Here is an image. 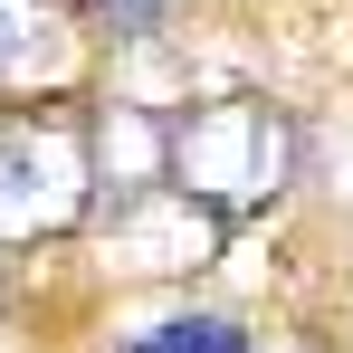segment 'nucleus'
Instances as JSON below:
<instances>
[{
	"label": "nucleus",
	"instance_id": "7ed1b4c3",
	"mask_svg": "<svg viewBox=\"0 0 353 353\" xmlns=\"http://www.w3.org/2000/svg\"><path fill=\"white\" fill-rule=\"evenodd\" d=\"M220 210L191 201L181 181H134V191H105V258L134 268V277H201L220 258Z\"/></svg>",
	"mask_w": 353,
	"mask_h": 353
},
{
	"label": "nucleus",
	"instance_id": "0eeeda50",
	"mask_svg": "<svg viewBox=\"0 0 353 353\" xmlns=\"http://www.w3.org/2000/svg\"><path fill=\"white\" fill-rule=\"evenodd\" d=\"M105 10H115V29H153V19H163L172 0H105Z\"/></svg>",
	"mask_w": 353,
	"mask_h": 353
},
{
	"label": "nucleus",
	"instance_id": "f257e3e1",
	"mask_svg": "<svg viewBox=\"0 0 353 353\" xmlns=\"http://www.w3.org/2000/svg\"><path fill=\"white\" fill-rule=\"evenodd\" d=\"M296 115L268 105V96H220L201 115L163 124V181H181L191 201H210L220 220L239 210H268L277 191L296 181Z\"/></svg>",
	"mask_w": 353,
	"mask_h": 353
},
{
	"label": "nucleus",
	"instance_id": "20e7f679",
	"mask_svg": "<svg viewBox=\"0 0 353 353\" xmlns=\"http://www.w3.org/2000/svg\"><path fill=\"white\" fill-rule=\"evenodd\" d=\"M86 163H96V191H134V181L163 172V124L143 105H115V115L86 134Z\"/></svg>",
	"mask_w": 353,
	"mask_h": 353
},
{
	"label": "nucleus",
	"instance_id": "f03ea898",
	"mask_svg": "<svg viewBox=\"0 0 353 353\" xmlns=\"http://www.w3.org/2000/svg\"><path fill=\"white\" fill-rule=\"evenodd\" d=\"M96 163L67 115H19L0 124V239H58L86 220Z\"/></svg>",
	"mask_w": 353,
	"mask_h": 353
},
{
	"label": "nucleus",
	"instance_id": "39448f33",
	"mask_svg": "<svg viewBox=\"0 0 353 353\" xmlns=\"http://www.w3.org/2000/svg\"><path fill=\"white\" fill-rule=\"evenodd\" d=\"M124 353H248V334L230 315H163V325L124 334Z\"/></svg>",
	"mask_w": 353,
	"mask_h": 353
},
{
	"label": "nucleus",
	"instance_id": "423d86ee",
	"mask_svg": "<svg viewBox=\"0 0 353 353\" xmlns=\"http://www.w3.org/2000/svg\"><path fill=\"white\" fill-rule=\"evenodd\" d=\"M58 29V10L48 0H0V77H19V67L39 58V39Z\"/></svg>",
	"mask_w": 353,
	"mask_h": 353
}]
</instances>
